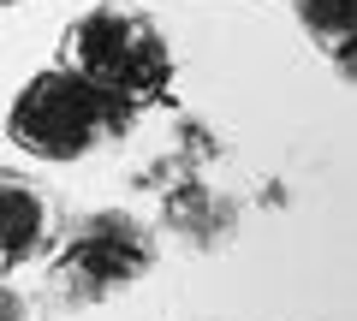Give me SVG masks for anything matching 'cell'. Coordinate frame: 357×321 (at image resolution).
<instances>
[{"label": "cell", "instance_id": "6da1fadb", "mask_svg": "<svg viewBox=\"0 0 357 321\" xmlns=\"http://www.w3.org/2000/svg\"><path fill=\"white\" fill-rule=\"evenodd\" d=\"M131 125H137V107L89 77L66 72V65L36 72L13 95V113H6V137L36 161H84L102 143L126 137Z\"/></svg>", "mask_w": 357, "mask_h": 321}, {"label": "cell", "instance_id": "7a4b0ae2", "mask_svg": "<svg viewBox=\"0 0 357 321\" xmlns=\"http://www.w3.org/2000/svg\"><path fill=\"white\" fill-rule=\"evenodd\" d=\"M60 65L114 90L131 107L167 102V90H173V48L131 6H96V13L72 18L60 36Z\"/></svg>", "mask_w": 357, "mask_h": 321}, {"label": "cell", "instance_id": "3957f363", "mask_svg": "<svg viewBox=\"0 0 357 321\" xmlns=\"http://www.w3.org/2000/svg\"><path fill=\"white\" fill-rule=\"evenodd\" d=\"M48 256V285L60 304H102L155 268V232L126 208H102V214L77 220L66 244Z\"/></svg>", "mask_w": 357, "mask_h": 321}, {"label": "cell", "instance_id": "277c9868", "mask_svg": "<svg viewBox=\"0 0 357 321\" xmlns=\"http://www.w3.org/2000/svg\"><path fill=\"white\" fill-rule=\"evenodd\" d=\"M54 250V208L36 179L0 173V268H24Z\"/></svg>", "mask_w": 357, "mask_h": 321}, {"label": "cell", "instance_id": "5b68a950", "mask_svg": "<svg viewBox=\"0 0 357 321\" xmlns=\"http://www.w3.org/2000/svg\"><path fill=\"white\" fill-rule=\"evenodd\" d=\"M298 18H304V30L316 42H328V48H351V30H357V0H298Z\"/></svg>", "mask_w": 357, "mask_h": 321}, {"label": "cell", "instance_id": "8992f818", "mask_svg": "<svg viewBox=\"0 0 357 321\" xmlns=\"http://www.w3.org/2000/svg\"><path fill=\"white\" fill-rule=\"evenodd\" d=\"M0 321H42V304L30 292H18V285L0 280Z\"/></svg>", "mask_w": 357, "mask_h": 321}, {"label": "cell", "instance_id": "52a82bcc", "mask_svg": "<svg viewBox=\"0 0 357 321\" xmlns=\"http://www.w3.org/2000/svg\"><path fill=\"white\" fill-rule=\"evenodd\" d=\"M0 6H13V0H0Z\"/></svg>", "mask_w": 357, "mask_h": 321}]
</instances>
